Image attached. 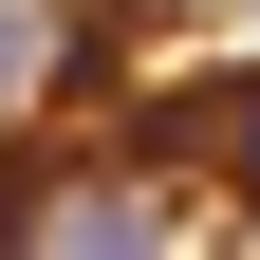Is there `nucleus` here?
Listing matches in <instances>:
<instances>
[{
  "label": "nucleus",
  "mask_w": 260,
  "mask_h": 260,
  "mask_svg": "<svg viewBox=\"0 0 260 260\" xmlns=\"http://www.w3.org/2000/svg\"><path fill=\"white\" fill-rule=\"evenodd\" d=\"M0 260H205V186L149 149H0Z\"/></svg>",
  "instance_id": "nucleus-1"
},
{
  "label": "nucleus",
  "mask_w": 260,
  "mask_h": 260,
  "mask_svg": "<svg viewBox=\"0 0 260 260\" xmlns=\"http://www.w3.org/2000/svg\"><path fill=\"white\" fill-rule=\"evenodd\" d=\"M130 149H149V168H186L205 205H260V56H242V75H186Z\"/></svg>",
  "instance_id": "nucleus-2"
},
{
  "label": "nucleus",
  "mask_w": 260,
  "mask_h": 260,
  "mask_svg": "<svg viewBox=\"0 0 260 260\" xmlns=\"http://www.w3.org/2000/svg\"><path fill=\"white\" fill-rule=\"evenodd\" d=\"M93 75V0H0V149L56 130V93Z\"/></svg>",
  "instance_id": "nucleus-3"
}]
</instances>
